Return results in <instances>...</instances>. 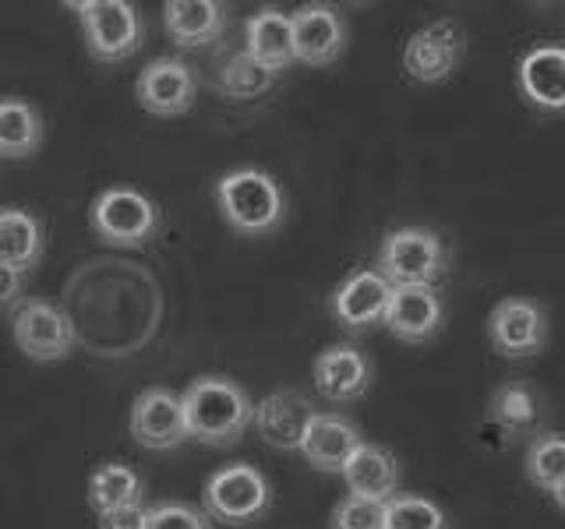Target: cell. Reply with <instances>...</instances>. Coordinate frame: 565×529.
I'll use <instances>...</instances> for the list:
<instances>
[{
  "label": "cell",
  "mask_w": 565,
  "mask_h": 529,
  "mask_svg": "<svg viewBox=\"0 0 565 529\" xmlns=\"http://www.w3.org/2000/svg\"><path fill=\"white\" fill-rule=\"evenodd\" d=\"M184 417H188V431L194 441L212 449H226L241 441L247 431V423L255 420V406L247 399V392L223 375H205L194 378L184 388Z\"/></svg>",
  "instance_id": "1"
},
{
  "label": "cell",
  "mask_w": 565,
  "mask_h": 529,
  "mask_svg": "<svg viewBox=\"0 0 565 529\" xmlns=\"http://www.w3.org/2000/svg\"><path fill=\"white\" fill-rule=\"evenodd\" d=\"M216 205L223 212V219L244 237H262L273 234L282 223V191L273 181V173H265L258 166H241L230 170L216 181Z\"/></svg>",
  "instance_id": "2"
},
{
  "label": "cell",
  "mask_w": 565,
  "mask_h": 529,
  "mask_svg": "<svg viewBox=\"0 0 565 529\" xmlns=\"http://www.w3.org/2000/svg\"><path fill=\"white\" fill-rule=\"evenodd\" d=\"M449 269V251L435 229L399 226L379 247V276L388 287H431Z\"/></svg>",
  "instance_id": "3"
},
{
  "label": "cell",
  "mask_w": 565,
  "mask_h": 529,
  "mask_svg": "<svg viewBox=\"0 0 565 529\" xmlns=\"http://www.w3.org/2000/svg\"><path fill=\"white\" fill-rule=\"evenodd\" d=\"M71 11H78L82 29H85V46L96 61L114 64L131 57L146 43V25L141 14L128 0H75L67 4Z\"/></svg>",
  "instance_id": "4"
},
{
  "label": "cell",
  "mask_w": 565,
  "mask_h": 529,
  "mask_svg": "<svg viewBox=\"0 0 565 529\" xmlns=\"http://www.w3.org/2000/svg\"><path fill=\"white\" fill-rule=\"evenodd\" d=\"M202 505L209 519L226 522V526H247L269 511L273 490H269V481H265L255 466L234 463L209 476L202 490Z\"/></svg>",
  "instance_id": "5"
},
{
  "label": "cell",
  "mask_w": 565,
  "mask_h": 529,
  "mask_svg": "<svg viewBox=\"0 0 565 529\" xmlns=\"http://www.w3.org/2000/svg\"><path fill=\"white\" fill-rule=\"evenodd\" d=\"M11 335L14 346L22 349V357L35 364L64 360L75 349V325L71 317L43 296H29L11 314Z\"/></svg>",
  "instance_id": "6"
},
{
  "label": "cell",
  "mask_w": 565,
  "mask_h": 529,
  "mask_svg": "<svg viewBox=\"0 0 565 529\" xmlns=\"http://www.w3.org/2000/svg\"><path fill=\"white\" fill-rule=\"evenodd\" d=\"M88 223H93L99 240L114 244V247H146L156 237L159 212H156L152 198H146L141 191L110 187L93 202Z\"/></svg>",
  "instance_id": "7"
},
{
  "label": "cell",
  "mask_w": 565,
  "mask_h": 529,
  "mask_svg": "<svg viewBox=\"0 0 565 529\" xmlns=\"http://www.w3.org/2000/svg\"><path fill=\"white\" fill-rule=\"evenodd\" d=\"M467 57V32L456 18H441L417 29L403 46V71L406 78L438 85L456 75V67Z\"/></svg>",
  "instance_id": "8"
},
{
  "label": "cell",
  "mask_w": 565,
  "mask_h": 529,
  "mask_svg": "<svg viewBox=\"0 0 565 529\" xmlns=\"http://www.w3.org/2000/svg\"><path fill=\"white\" fill-rule=\"evenodd\" d=\"M488 339L509 360L537 357L547 346V314L530 296H505L488 314Z\"/></svg>",
  "instance_id": "9"
},
{
  "label": "cell",
  "mask_w": 565,
  "mask_h": 529,
  "mask_svg": "<svg viewBox=\"0 0 565 529\" xmlns=\"http://www.w3.org/2000/svg\"><path fill=\"white\" fill-rule=\"evenodd\" d=\"M128 428L138 445L149 452H170L191 438L188 417H184V399L163 385L146 388V392L135 396Z\"/></svg>",
  "instance_id": "10"
},
{
  "label": "cell",
  "mask_w": 565,
  "mask_h": 529,
  "mask_svg": "<svg viewBox=\"0 0 565 529\" xmlns=\"http://www.w3.org/2000/svg\"><path fill=\"white\" fill-rule=\"evenodd\" d=\"M138 106L152 117H177L194 106L199 96V75L191 71V64L177 57H156L152 64L141 67V75L135 82Z\"/></svg>",
  "instance_id": "11"
},
{
  "label": "cell",
  "mask_w": 565,
  "mask_h": 529,
  "mask_svg": "<svg viewBox=\"0 0 565 529\" xmlns=\"http://www.w3.org/2000/svg\"><path fill=\"white\" fill-rule=\"evenodd\" d=\"M294 53L308 67H329L347 46V22L332 4H305L290 14Z\"/></svg>",
  "instance_id": "12"
},
{
  "label": "cell",
  "mask_w": 565,
  "mask_h": 529,
  "mask_svg": "<svg viewBox=\"0 0 565 529\" xmlns=\"http://www.w3.org/2000/svg\"><path fill=\"white\" fill-rule=\"evenodd\" d=\"M382 325L403 343H431L446 325V307L431 287H393Z\"/></svg>",
  "instance_id": "13"
},
{
  "label": "cell",
  "mask_w": 565,
  "mask_h": 529,
  "mask_svg": "<svg viewBox=\"0 0 565 529\" xmlns=\"http://www.w3.org/2000/svg\"><path fill=\"white\" fill-rule=\"evenodd\" d=\"M315 417H318V410L300 392H294V388L269 392L255 406L258 434L279 452H294V449L305 445V434H308Z\"/></svg>",
  "instance_id": "14"
},
{
  "label": "cell",
  "mask_w": 565,
  "mask_h": 529,
  "mask_svg": "<svg viewBox=\"0 0 565 529\" xmlns=\"http://www.w3.org/2000/svg\"><path fill=\"white\" fill-rule=\"evenodd\" d=\"M388 296H393V287L379 276V269H358L335 287L332 314L343 328L361 332V328H371L382 322Z\"/></svg>",
  "instance_id": "15"
},
{
  "label": "cell",
  "mask_w": 565,
  "mask_h": 529,
  "mask_svg": "<svg viewBox=\"0 0 565 529\" xmlns=\"http://www.w3.org/2000/svg\"><path fill=\"white\" fill-rule=\"evenodd\" d=\"M315 388L329 402H353L371 388V360L358 346L335 343L315 357Z\"/></svg>",
  "instance_id": "16"
},
{
  "label": "cell",
  "mask_w": 565,
  "mask_h": 529,
  "mask_svg": "<svg viewBox=\"0 0 565 529\" xmlns=\"http://www.w3.org/2000/svg\"><path fill=\"white\" fill-rule=\"evenodd\" d=\"M364 445L361 441V431L353 428V423L340 413H318L311 420V428L305 434V452L308 463L318 469V473H343V466L350 463V455Z\"/></svg>",
  "instance_id": "17"
},
{
  "label": "cell",
  "mask_w": 565,
  "mask_h": 529,
  "mask_svg": "<svg viewBox=\"0 0 565 529\" xmlns=\"http://www.w3.org/2000/svg\"><path fill=\"white\" fill-rule=\"evenodd\" d=\"M520 93L537 110H565V50L534 46L516 71Z\"/></svg>",
  "instance_id": "18"
},
{
  "label": "cell",
  "mask_w": 565,
  "mask_h": 529,
  "mask_svg": "<svg viewBox=\"0 0 565 529\" xmlns=\"http://www.w3.org/2000/svg\"><path fill=\"white\" fill-rule=\"evenodd\" d=\"M163 25L181 50H199L220 40L226 25V4L220 0H167Z\"/></svg>",
  "instance_id": "19"
},
{
  "label": "cell",
  "mask_w": 565,
  "mask_h": 529,
  "mask_svg": "<svg viewBox=\"0 0 565 529\" xmlns=\"http://www.w3.org/2000/svg\"><path fill=\"white\" fill-rule=\"evenodd\" d=\"M244 50L252 53L255 61H262L265 67H273L276 75L287 71L297 53H294V25L290 14L279 8H262L244 22Z\"/></svg>",
  "instance_id": "20"
},
{
  "label": "cell",
  "mask_w": 565,
  "mask_h": 529,
  "mask_svg": "<svg viewBox=\"0 0 565 529\" xmlns=\"http://www.w3.org/2000/svg\"><path fill=\"white\" fill-rule=\"evenodd\" d=\"M343 481L350 494L371 501H393L399 487V466L396 455L385 452L379 445H361L350 455V463L343 466Z\"/></svg>",
  "instance_id": "21"
},
{
  "label": "cell",
  "mask_w": 565,
  "mask_h": 529,
  "mask_svg": "<svg viewBox=\"0 0 565 529\" xmlns=\"http://www.w3.org/2000/svg\"><path fill=\"white\" fill-rule=\"evenodd\" d=\"M43 258V223L25 208H0V264L14 272L35 269Z\"/></svg>",
  "instance_id": "22"
},
{
  "label": "cell",
  "mask_w": 565,
  "mask_h": 529,
  "mask_svg": "<svg viewBox=\"0 0 565 529\" xmlns=\"http://www.w3.org/2000/svg\"><path fill=\"white\" fill-rule=\"evenodd\" d=\"M43 145V117L32 102L4 96L0 99V159H29Z\"/></svg>",
  "instance_id": "23"
},
{
  "label": "cell",
  "mask_w": 565,
  "mask_h": 529,
  "mask_svg": "<svg viewBox=\"0 0 565 529\" xmlns=\"http://www.w3.org/2000/svg\"><path fill=\"white\" fill-rule=\"evenodd\" d=\"M141 476L124 466V463H103L88 476V505L96 511H110V508H124V505H141Z\"/></svg>",
  "instance_id": "24"
},
{
  "label": "cell",
  "mask_w": 565,
  "mask_h": 529,
  "mask_svg": "<svg viewBox=\"0 0 565 529\" xmlns=\"http://www.w3.org/2000/svg\"><path fill=\"white\" fill-rule=\"evenodd\" d=\"M276 78L279 75L273 67H265L247 50H241L234 57H226V64L220 67V93L230 99H255L262 93H269Z\"/></svg>",
  "instance_id": "25"
},
{
  "label": "cell",
  "mask_w": 565,
  "mask_h": 529,
  "mask_svg": "<svg viewBox=\"0 0 565 529\" xmlns=\"http://www.w3.org/2000/svg\"><path fill=\"white\" fill-rule=\"evenodd\" d=\"M526 476L541 490H555L565 481V434H537L530 441Z\"/></svg>",
  "instance_id": "26"
},
{
  "label": "cell",
  "mask_w": 565,
  "mask_h": 529,
  "mask_svg": "<svg viewBox=\"0 0 565 529\" xmlns=\"http://www.w3.org/2000/svg\"><path fill=\"white\" fill-rule=\"evenodd\" d=\"M491 413H494V420L502 423V428L526 431V428H534V420H537V399H534V392H530L526 385L509 381L491 396Z\"/></svg>",
  "instance_id": "27"
},
{
  "label": "cell",
  "mask_w": 565,
  "mask_h": 529,
  "mask_svg": "<svg viewBox=\"0 0 565 529\" xmlns=\"http://www.w3.org/2000/svg\"><path fill=\"white\" fill-rule=\"evenodd\" d=\"M385 529H446L441 508L417 494H396L385 501Z\"/></svg>",
  "instance_id": "28"
},
{
  "label": "cell",
  "mask_w": 565,
  "mask_h": 529,
  "mask_svg": "<svg viewBox=\"0 0 565 529\" xmlns=\"http://www.w3.org/2000/svg\"><path fill=\"white\" fill-rule=\"evenodd\" d=\"M329 526L332 529H385V501L347 494V498L332 508Z\"/></svg>",
  "instance_id": "29"
},
{
  "label": "cell",
  "mask_w": 565,
  "mask_h": 529,
  "mask_svg": "<svg viewBox=\"0 0 565 529\" xmlns=\"http://www.w3.org/2000/svg\"><path fill=\"white\" fill-rule=\"evenodd\" d=\"M146 529H212V522L199 508L181 505V501H163L149 508Z\"/></svg>",
  "instance_id": "30"
},
{
  "label": "cell",
  "mask_w": 565,
  "mask_h": 529,
  "mask_svg": "<svg viewBox=\"0 0 565 529\" xmlns=\"http://www.w3.org/2000/svg\"><path fill=\"white\" fill-rule=\"evenodd\" d=\"M146 505H124V508H110L99 511V529H146Z\"/></svg>",
  "instance_id": "31"
},
{
  "label": "cell",
  "mask_w": 565,
  "mask_h": 529,
  "mask_svg": "<svg viewBox=\"0 0 565 529\" xmlns=\"http://www.w3.org/2000/svg\"><path fill=\"white\" fill-rule=\"evenodd\" d=\"M22 279H25L22 272L0 264V307H8V304H14L18 296H22Z\"/></svg>",
  "instance_id": "32"
},
{
  "label": "cell",
  "mask_w": 565,
  "mask_h": 529,
  "mask_svg": "<svg viewBox=\"0 0 565 529\" xmlns=\"http://www.w3.org/2000/svg\"><path fill=\"white\" fill-rule=\"evenodd\" d=\"M552 494H555V505H558V508L565 511V481H562V484H558V487H555Z\"/></svg>",
  "instance_id": "33"
}]
</instances>
